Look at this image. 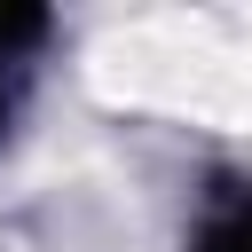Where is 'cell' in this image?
I'll use <instances>...</instances> for the list:
<instances>
[{
    "mask_svg": "<svg viewBox=\"0 0 252 252\" xmlns=\"http://www.w3.org/2000/svg\"><path fill=\"white\" fill-rule=\"evenodd\" d=\"M189 252H252V181H220L205 197V220H197Z\"/></svg>",
    "mask_w": 252,
    "mask_h": 252,
    "instance_id": "2",
    "label": "cell"
},
{
    "mask_svg": "<svg viewBox=\"0 0 252 252\" xmlns=\"http://www.w3.org/2000/svg\"><path fill=\"white\" fill-rule=\"evenodd\" d=\"M47 39V16L39 8H0V142L24 110V87H32V55Z\"/></svg>",
    "mask_w": 252,
    "mask_h": 252,
    "instance_id": "1",
    "label": "cell"
}]
</instances>
